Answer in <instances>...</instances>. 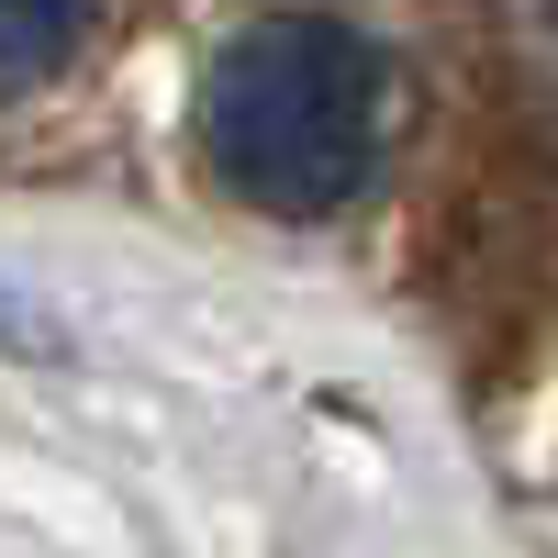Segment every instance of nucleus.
Listing matches in <instances>:
<instances>
[{"mask_svg":"<svg viewBox=\"0 0 558 558\" xmlns=\"http://www.w3.org/2000/svg\"><path fill=\"white\" fill-rule=\"evenodd\" d=\"M391 146V68L336 12H268L202 68V157L246 213H347Z\"/></svg>","mask_w":558,"mask_h":558,"instance_id":"1","label":"nucleus"},{"mask_svg":"<svg viewBox=\"0 0 558 558\" xmlns=\"http://www.w3.org/2000/svg\"><path fill=\"white\" fill-rule=\"evenodd\" d=\"M89 12L101 0H0V101H23V89H57L89 45Z\"/></svg>","mask_w":558,"mask_h":558,"instance_id":"2","label":"nucleus"}]
</instances>
